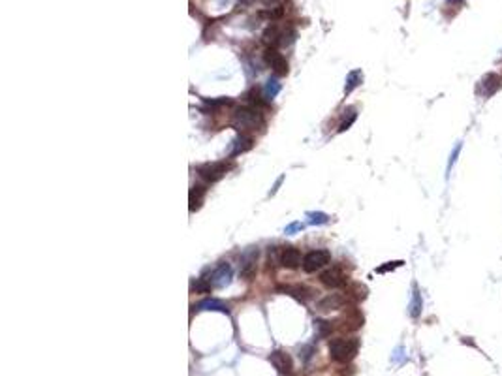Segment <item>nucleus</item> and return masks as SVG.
<instances>
[{"label":"nucleus","mask_w":502,"mask_h":376,"mask_svg":"<svg viewBox=\"0 0 502 376\" xmlns=\"http://www.w3.org/2000/svg\"><path fill=\"white\" fill-rule=\"evenodd\" d=\"M360 352V338L337 337L329 342V357L337 363H348Z\"/></svg>","instance_id":"nucleus-1"},{"label":"nucleus","mask_w":502,"mask_h":376,"mask_svg":"<svg viewBox=\"0 0 502 376\" xmlns=\"http://www.w3.org/2000/svg\"><path fill=\"white\" fill-rule=\"evenodd\" d=\"M231 126H233L237 132L245 134V132L262 128V126H264V117H262L260 109H256V107H239V109L233 113Z\"/></svg>","instance_id":"nucleus-2"},{"label":"nucleus","mask_w":502,"mask_h":376,"mask_svg":"<svg viewBox=\"0 0 502 376\" xmlns=\"http://www.w3.org/2000/svg\"><path fill=\"white\" fill-rule=\"evenodd\" d=\"M233 168L231 162H213V164H205V166H199L198 168V175L207 185H213V183H218L220 179L226 175L229 169Z\"/></svg>","instance_id":"nucleus-3"},{"label":"nucleus","mask_w":502,"mask_h":376,"mask_svg":"<svg viewBox=\"0 0 502 376\" xmlns=\"http://www.w3.org/2000/svg\"><path fill=\"white\" fill-rule=\"evenodd\" d=\"M258 256H260L258 246H248L245 252L241 254V279H243V281L250 282L256 277Z\"/></svg>","instance_id":"nucleus-4"},{"label":"nucleus","mask_w":502,"mask_h":376,"mask_svg":"<svg viewBox=\"0 0 502 376\" xmlns=\"http://www.w3.org/2000/svg\"><path fill=\"white\" fill-rule=\"evenodd\" d=\"M329 262H331V252L329 250H323V248L322 250H311V252H307L303 256L301 267H303L305 273H316L322 267H325Z\"/></svg>","instance_id":"nucleus-5"},{"label":"nucleus","mask_w":502,"mask_h":376,"mask_svg":"<svg viewBox=\"0 0 502 376\" xmlns=\"http://www.w3.org/2000/svg\"><path fill=\"white\" fill-rule=\"evenodd\" d=\"M264 60L267 62V66L275 72V75L282 77V75L288 74V60L282 53L276 51V47H267L266 53H264Z\"/></svg>","instance_id":"nucleus-6"},{"label":"nucleus","mask_w":502,"mask_h":376,"mask_svg":"<svg viewBox=\"0 0 502 376\" xmlns=\"http://www.w3.org/2000/svg\"><path fill=\"white\" fill-rule=\"evenodd\" d=\"M231 277H233V269H231V265L226 262L218 263L217 267L211 271V286L213 288H226L228 284L231 282Z\"/></svg>","instance_id":"nucleus-7"},{"label":"nucleus","mask_w":502,"mask_h":376,"mask_svg":"<svg viewBox=\"0 0 502 376\" xmlns=\"http://www.w3.org/2000/svg\"><path fill=\"white\" fill-rule=\"evenodd\" d=\"M502 89V77L495 72H489L482 77V83H480V89L478 93L482 94L483 98H491L493 94H497Z\"/></svg>","instance_id":"nucleus-8"},{"label":"nucleus","mask_w":502,"mask_h":376,"mask_svg":"<svg viewBox=\"0 0 502 376\" xmlns=\"http://www.w3.org/2000/svg\"><path fill=\"white\" fill-rule=\"evenodd\" d=\"M269 361H271V365L275 367L280 375L290 376L292 375V371H294V361H292V357H290V354L282 352V350H275V352H271Z\"/></svg>","instance_id":"nucleus-9"},{"label":"nucleus","mask_w":502,"mask_h":376,"mask_svg":"<svg viewBox=\"0 0 502 376\" xmlns=\"http://www.w3.org/2000/svg\"><path fill=\"white\" fill-rule=\"evenodd\" d=\"M303 263V258H301V252L295 248V246H286L280 250V265L286 267V269H297L301 267Z\"/></svg>","instance_id":"nucleus-10"},{"label":"nucleus","mask_w":502,"mask_h":376,"mask_svg":"<svg viewBox=\"0 0 502 376\" xmlns=\"http://www.w3.org/2000/svg\"><path fill=\"white\" fill-rule=\"evenodd\" d=\"M320 282L327 288H339L346 282V275H344L341 267H331V269H327V271H323L320 275Z\"/></svg>","instance_id":"nucleus-11"},{"label":"nucleus","mask_w":502,"mask_h":376,"mask_svg":"<svg viewBox=\"0 0 502 376\" xmlns=\"http://www.w3.org/2000/svg\"><path fill=\"white\" fill-rule=\"evenodd\" d=\"M344 303H346V297L342 293H329V295H325V297L318 301L316 309L320 310V312H331V310L341 309Z\"/></svg>","instance_id":"nucleus-12"},{"label":"nucleus","mask_w":502,"mask_h":376,"mask_svg":"<svg viewBox=\"0 0 502 376\" xmlns=\"http://www.w3.org/2000/svg\"><path fill=\"white\" fill-rule=\"evenodd\" d=\"M194 309L196 310H213V312H224L228 314L229 312V307H228L224 301L220 299H201L198 305H194Z\"/></svg>","instance_id":"nucleus-13"},{"label":"nucleus","mask_w":502,"mask_h":376,"mask_svg":"<svg viewBox=\"0 0 502 376\" xmlns=\"http://www.w3.org/2000/svg\"><path fill=\"white\" fill-rule=\"evenodd\" d=\"M205 192H207V188L203 187V185H194V187H192V190H190V197H188L190 213L198 211L199 207H201V203H203V197H205Z\"/></svg>","instance_id":"nucleus-14"},{"label":"nucleus","mask_w":502,"mask_h":376,"mask_svg":"<svg viewBox=\"0 0 502 376\" xmlns=\"http://www.w3.org/2000/svg\"><path fill=\"white\" fill-rule=\"evenodd\" d=\"M252 138L250 136H245V134H241V136H237L235 140H233V149L229 152V156L233 158V156H239V154H243L246 150L252 149Z\"/></svg>","instance_id":"nucleus-15"},{"label":"nucleus","mask_w":502,"mask_h":376,"mask_svg":"<svg viewBox=\"0 0 502 376\" xmlns=\"http://www.w3.org/2000/svg\"><path fill=\"white\" fill-rule=\"evenodd\" d=\"M363 83V72L361 70H352L350 74L346 75V83H344V94L348 96L352 94L360 85Z\"/></svg>","instance_id":"nucleus-16"},{"label":"nucleus","mask_w":502,"mask_h":376,"mask_svg":"<svg viewBox=\"0 0 502 376\" xmlns=\"http://www.w3.org/2000/svg\"><path fill=\"white\" fill-rule=\"evenodd\" d=\"M421 309H423V301H421V293L417 290V286L414 284V291H412V299H410V305H408V314L412 318H419L421 314Z\"/></svg>","instance_id":"nucleus-17"},{"label":"nucleus","mask_w":502,"mask_h":376,"mask_svg":"<svg viewBox=\"0 0 502 376\" xmlns=\"http://www.w3.org/2000/svg\"><path fill=\"white\" fill-rule=\"evenodd\" d=\"M307 222L313 226H322L329 222V215H325L322 211H309L307 213Z\"/></svg>","instance_id":"nucleus-18"},{"label":"nucleus","mask_w":502,"mask_h":376,"mask_svg":"<svg viewBox=\"0 0 502 376\" xmlns=\"http://www.w3.org/2000/svg\"><path fill=\"white\" fill-rule=\"evenodd\" d=\"M286 291L290 293V295H294L297 297L299 301H307L309 297H313L314 291L311 288H307V286H294V288H286Z\"/></svg>","instance_id":"nucleus-19"},{"label":"nucleus","mask_w":502,"mask_h":376,"mask_svg":"<svg viewBox=\"0 0 502 376\" xmlns=\"http://www.w3.org/2000/svg\"><path fill=\"white\" fill-rule=\"evenodd\" d=\"M278 93H280V83L276 81L275 77H273V79H269V81L266 83V89H264V96H266L267 100H273Z\"/></svg>","instance_id":"nucleus-20"},{"label":"nucleus","mask_w":502,"mask_h":376,"mask_svg":"<svg viewBox=\"0 0 502 376\" xmlns=\"http://www.w3.org/2000/svg\"><path fill=\"white\" fill-rule=\"evenodd\" d=\"M314 329L318 331V335H320V337H325V335H329V333L333 331V326H331V322L314 320Z\"/></svg>","instance_id":"nucleus-21"},{"label":"nucleus","mask_w":502,"mask_h":376,"mask_svg":"<svg viewBox=\"0 0 502 376\" xmlns=\"http://www.w3.org/2000/svg\"><path fill=\"white\" fill-rule=\"evenodd\" d=\"M284 15V8L282 6H276V8H271V9H267V11H262L260 13V17H267V19H271V21H276V19H280Z\"/></svg>","instance_id":"nucleus-22"},{"label":"nucleus","mask_w":502,"mask_h":376,"mask_svg":"<svg viewBox=\"0 0 502 376\" xmlns=\"http://www.w3.org/2000/svg\"><path fill=\"white\" fill-rule=\"evenodd\" d=\"M356 119H358V113H356V109H354V107H350V109H348V119L344 117V121H342L341 126H339V132H346V130H348L352 124H354V121H356Z\"/></svg>","instance_id":"nucleus-23"},{"label":"nucleus","mask_w":502,"mask_h":376,"mask_svg":"<svg viewBox=\"0 0 502 376\" xmlns=\"http://www.w3.org/2000/svg\"><path fill=\"white\" fill-rule=\"evenodd\" d=\"M461 149H463V145H461V143H457V145H455V149L452 150V154H450V160H448V173L452 171L454 164L457 162V158H459V152H461Z\"/></svg>","instance_id":"nucleus-24"},{"label":"nucleus","mask_w":502,"mask_h":376,"mask_svg":"<svg viewBox=\"0 0 502 376\" xmlns=\"http://www.w3.org/2000/svg\"><path fill=\"white\" fill-rule=\"evenodd\" d=\"M305 228V224L303 222H292V224H288L284 228V234H288V235H294L295 232H301Z\"/></svg>","instance_id":"nucleus-25"},{"label":"nucleus","mask_w":502,"mask_h":376,"mask_svg":"<svg viewBox=\"0 0 502 376\" xmlns=\"http://www.w3.org/2000/svg\"><path fill=\"white\" fill-rule=\"evenodd\" d=\"M403 265V262L399 260V262H388L386 265H382V267H378L376 269V273H388V271H393L395 267H401Z\"/></svg>","instance_id":"nucleus-26"},{"label":"nucleus","mask_w":502,"mask_h":376,"mask_svg":"<svg viewBox=\"0 0 502 376\" xmlns=\"http://www.w3.org/2000/svg\"><path fill=\"white\" fill-rule=\"evenodd\" d=\"M282 181H284V175H280V177L276 179L275 187H273V190H271V192H269V194H271V196H273V194H276V190H278V187H280V185H282Z\"/></svg>","instance_id":"nucleus-27"},{"label":"nucleus","mask_w":502,"mask_h":376,"mask_svg":"<svg viewBox=\"0 0 502 376\" xmlns=\"http://www.w3.org/2000/svg\"><path fill=\"white\" fill-rule=\"evenodd\" d=\"M264 6H275V4H278L280 0H260Z\"/></svg>","instance_id":"nucleus-28"},{"label":"nucleus","mask_w":502,"mask_h":376,"mask_svg":"<svg viewBox=\"0 0 502 376\" xmlns=\"http://www.w3.org/2000/svg\"><path fill=\"white\" fill-rule=\"evenodd\" d=\"M448 2H450V4H455V6H461L464 0H448Z\"/></svg>","instance_id":"nucleus-29"},{"label":"nucleus","mask_w":502,"mask_h":376,"mask_svg":"<svg viewBox=\"0 0 502 376\" xmlns=\"http://www.w3.org/2000/svg\"><path fill=\"white\" fill-rule=\"evenodd\" d=\"M463 342L464 344H470V346H476V344H474V340H468V338H463Z\"/></svg>","instance_id":"nucleus-30"},{"label":"nucleus","mask_w":502,"mask_h":376,"mask_svg":"<svg viewBox=\"0 0 502 376\" xmlns=\"http://www.w3.org/2000/svg\"><path fill=\"white\" fill-rule=\"evenodd\" d=\"M224 2H226V4H228L229 0H218V4H220V6H224Z\"/></svg>","instance_id":"nucleus-31"}]
</instances>
